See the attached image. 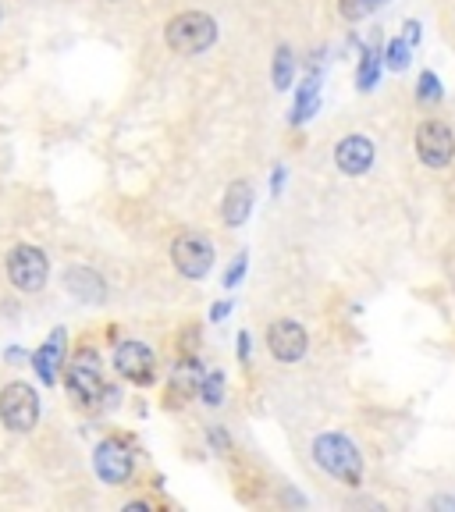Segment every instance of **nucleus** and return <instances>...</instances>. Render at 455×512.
I'll return each instance as SVG.
<instances>
[{
  "label": "nucleus",
  "instance_id": "f257e3e1",
  "mask_svg": "<svg viewBox=\"0 0 455 512\" xmlns=\"http://www.w3.org/2000/svg\"><path fill=\"white\" fill-rule=\"evenodd\" d=\"M313 459H317L320 470L331 473L335 480H342L349 488H360L363 456L345 434H320V438L313 441Z\"/></svg>",
  "mask_w": 455,
  "mask_h": 512
},
{
  "label": "nucleus",
  "instance_id": "f03ea898",
  "mask_svg": "<svg viewBox=\"0 0 455 512\" xmlns=\"http://www.w3.org/2000/svg\"><path fill=\"white\" fill-rule=\"evenodd\" d=\"M164 40H168V47L175 54H200L217 40V22L210 15H203V11H182V15L168 22Z\"/></svg>",
  "mask_w": 455,
  "mask_h": 512
},
{
  "label": "nucleus",
  "instance_id": "7ed1b4c3",
  "mask_svg": "<svg viewBox=\"0 0 455 512\" xmlns=\"http://www.w3.org/2000/svg\"><path fill=\"white\" fill-rule=\"evenodd\" d=\"M64 384H68V395L79 406H96L107 395L104 374H100V356L93 349L75 352V360L68 363V374H64Z\"/></svg>",
  "mask_w": 455,
  "mask_h": 512
},
{
  "label": "nucleus",
  "instance_id": "20e7f679",
  "mask_svg": "<svg viewBox=\"0 0 455 512\" xmlns=\"http://www.w3.org/2000/svg\"><path fill=\"white\" fill-rule=\"evenodd\" d=\"M0 420H4V427H11L18 434L32 431L36 420H40V395L32 392L25 381L8 384L0 392Z\"/></svg>",
  "mask_w": 455,
  "mask_h": 512
},
{
  "label": "nucleus",
  "instance_id": "39448f33",
  "mask_svg": "<svg viewBox=\"0 0 455 512\" xmlns=\"http://www.w3.org/2000/svg\"><path fill=\"white\" fill-rule=\"evenodd\" d=\"M416 153H420L427 168H448L455 157V132L441 118H427L424 125L416 128Z\"/></svg>",
  "mask_w": 455,
  "mask_h": 512
},
{
  "label": "nucleus",
  "instance_id": "423d86ee",
  "mask_svg": "<svg viewBox=\"0 0 455 512\" xmlns=\"http://www.w3.org/2000/svg\"><path fill=\"white\" fill-rule=\"evenodd\" d=\"M50 264L40 246H15L8 253V278L18 292H40L47 285Z\"/></svg>",
  "mask_w": 455,
  "mask_h": 512
},
{
  "label": "nucleus",
  "instance_id": "0eeeda50",
  "mask_svg": "<svg viewBox=\"0 0 455 512\" xmlns=\"http://www.w3.org/2000/svg\"><path fill=\"white\" fill-rule=\"evenodd\" d=\"M171 260H175V267L185 278L200 281V278H207V271L214 267V246H210L207 235L185 232V235H178L175 246H171Z\"/></svg>",
  "mask_w": 455,
  "mask_h": 512
},
{
  "label": "nucleus",
  "instance_id": "6e6552de",
  "mask_svg": "<svg viewBox=\"0 0 455 512\" xmlns=\"http://www.w3.org/2000/svg\"><path fill=\"white\" fill-rule=\"evenodd\" d=\"M114 367H118V374L132 384H153V377H157L153 349L143 342H121L118 352H114Z\"/></svg>",
  "mask_w": 455,
  "mask_h": 512
},
{
  "label": "nucleus",
  "instance_id": "1a4fd4ad",
  "mask_svg": "<svg viewBox=\"0 0 455 512\" xmlns=\"http://www.w3.org/2000/svg\"><path fill=\"white\" fill-rule=\"evenodd\" d=\"M306 345H310V338H306V331L299 328L296 320H274L271 328H267V349H271L274 360L281 363L303 360Z\"/></svg>",
  "mask_w": 455,
  "mask_h": 512
},
{
  "label": "nucleus",
  "instance_id": "9d476101",
  "mask_svg": "<svg viewBox=\"0 0 455 512\" xmlns=\"http://www.w3.org/2000/svg\"><path fill=\"white\" fill-rule=\"evenodd\" d=\"M93 466H96V473H100V480H107V484H125V480L132 477V452H128L125 441L107 438L96 445Z\"/></svg>",
  "mask_w": 455,
  "mask_h": 512
},
{
  "label": "nucleus",
  "instance_id": "9b49d317",
  "mask_svg": "<svg viewBox=\"0 0 455 512\" xmlns=\"http://www.w3.org/2000/svg\"><path fill=\"white\" fill-rule=\"evenodd\" d=\"M374 143L367 136H345L342 143L335 146V164L342 175L356 178V175H367L370 164H374Z\"/></svg>",
  "mask_w": 455,
  "mask_h": 512
},
{
  "label": "nucleus",
  "instance_id": "f8f14e48",
  "mask_svg": "<svg viewBox=\"0 0 455 512\" xmlns=\"http://www.w3.org/2000/svg\"><path fill=\"white\" fill-rule=\"evenodd\" d=\"M64 281H68V292L75 299H82V303H104L107 299L104 278L96 271H89V267H72V271L64 274Z\"/></svg>",
  "mask_w": 455,
  "mask_h": 512
},
{
  "label": "nucleus",
  "instance_id": "ddd939ff",
  "mask_svg": "<svg viewBox=\"0 0 455 512\" xmlns=\"http://www.w3.org/2000/svg\"><path fill=\"white\" fill-rule=\"evenodd\" d=\"M253 210V185L249 182H232L228 192H224V203H221V214L228 221V228H242Z\"/></svg>",
  "mask_w": 455,
  "mask_h": 512
},
{
  "label": "nucleus",
  "instance_id": "4468645a",
  "mask_svg": "<svg viewBox=\"0 0 455 512\" xmlns=\"http://www.w3.org/2000/svg\"><path fill=\"white\" fill-rule=\"evenodd\" d=\"M61 360H64V331H54L40 352H32V367H36L40 381H47V384L57 381V367H61Z\"/></svg>",
  "mask_w": 455,
  "mask_h": 512
},
{
  "label": "nucleus",
  "instance_id": "2eb2a0df",
  "mask_svg": "<svg viewBox=\"0 0 455 512\" xmlns=\"http://www.w3.org/2000/svg\"><path fill=\"white\" fill-rule=\"evenodd\" d=\"M317 100H320V79L317 75H310V79L299 86V96H296V111H292V121L296 125H303L306 118H310L313 111H317Z\"/></svg>",
  "mask_w": 455,
  "mask_h": 512
},
{
  "label": "nucleus",
  "instance_id": "dca6fc26",
  "mask_svg": "<svg viewBox=\"0 0 455 512\" xmlns=\"http://www.w3.org/2000/svg\"><path fill=\"white\" fill-rule=\"evenodd\" d=\"M381 64H384V54H377V50H363L360 72H356V86H360L363 93H370V89L377 86V79H381Z\"/></svg>",
  "mask_w": 455,
  "mask_h": 512
},
{
  "label": "nucleus",
  "instance_id": "f3484780",
  "mask_svg": "<svg viewBox=\"0 0 455 512\" xmlns=\"http://www.w3.org/2000/svg\"><path fill=\"white\" fill-rule=\"evenodd\" d=\"M292 75H296V57H292L288 47H278L274 50V86L288 89L292 86Z\"/></svg>",
  "mask_w": 455,
  "mask_h": 512
},
{
  "label": "nucleus",
  "instance_id": "a211bd4d",
  "mask_svg": "<svg viewBox=\"0 0 455 512\" xmlns=\"http://www.w3.org/2000/svg\"><path fill=\"white\" fill-rule=\"evenodd\" d=\"M381 4L384 0H338V11H342V18H349V22H363V18L374 15Z\"/></svg>",
  "mask_w": 455,
  "mask_h": 512
},
{
  "label": "nucleus",
  "instance_id": "6ab92c4d",
  "mask_svg": "<svg viewBox=\"0 0 455 512\" xmlns=\"http://www.w3.org/2000/svg\"><path fill=\"white\" fill-rule=\"evenodd\" d=\"M409 50H413V47H409L402 36H395V40L384 47V64H388L392 72H406V68H409Z\"/></svg>",
  "mask_w": 455,
  "mask_h": 512
},
{
  "label": "nucleus",
  "instance_id": "aec40b11",
  "mask_svg": "<svg viewBox=\"0 0 455 512\" xmlns=\"http://www.w3.org/2000/svg\"><path fill=\"white\" fill-rule=\"evenodd\" d=\"M200 399L207 402V406H221V399H224V374L221 370H210V374L200 381Z\"/></svg>",
  "mask_w": 455,
  "mask_h": 512
},
{
  "label": "nucleus",
  "instance_id": "412c9836",
  "mask_svg": "<svg viewBox=\"0 0 455 512\" xmlns=\"http://www.w3.org/2000/svg\"><path fill=\"white\" fill-rule=\"evenodd\" d=\"M416 100L420 104H438L441 100V82L434 72H420V82H416Z\"/></svg>",
  "mask_w": 455,
  "mask_h": 512
},
{
  "label": "nucleus",
  "instance_id": "4be33fe9",
  "mask_svg": "<svg viewBox=\"0 0 455 512\" xmlns=\"http://www.w3.org/2000/svg\"><path fill=\"white\" fill-rule=\"evenodd\" d=\"M242 274H246V253H239L232 260V267H228V271H224V285L232 288V285H239L242 281Z\"/></svg>",
  "mask_w": 455,
  "mask_h": 512
},
{
  "label": "nucleus",
  "instance_id": "5701e85b",
  "mask_svg": "<svg viewBox=\"0 0 455 512\" xmlns=\"http://www.w3.org/2000/svg\"><path fill=\"white\" fill-rule=\"evenodd\" d=\"M402 40H406L409 47H416V43H420V22H406V25H402Z\"/></svg>",
  "mask_w": 455,
  "mask_h": 512
},
{
  "label": "nucleus",
  "instance_id": "b1692460",
  "mask_svg": "<svg viewBox=\"0 0 455 512\" xmlns=\"http://www.w3.org/2000/svg\"><path fill=\"white\" fill-rule=\"evenodd\" d=\"M228 313H232V303H217L214 310H210V320H224Z\"/></svg>",
  "mask_w": 455,
  "mask_h": 512
},
{
  "label": "nucleus",
  "instance_id": "393cba45",
  "mask_svg": "<svg viewBox=\"0 0 455 512\" xmlns=\"http://www.w3.org/2000/svg\"><path fill=\"white\" fill-rule=\"evenodd\" d=\"M239 356H242V360L249 356V335H246V331L239 335Z\"/></svg>",
  "mask_w": 455,
  "mask_h": 512
},
{
  "label": "nucleus",
  "instance_id": "a878e982",
  "mask_svg": "<svg viewBox=\"0 0 455 512\" xmlns=\"http://www.w3.org/2000/svg\"><path fill=\"white\" fill-rule=\"evenodd\" d=\"M434 509H455V498H434Z\"/></svg>",
  "mask_w": 455,
  "mask_h": 512
},
{
  "label": "nucleus",
  "instance_id": "bb28decb",
  "mask_svg": "<svg viewBox=\"0 0 455 512\" xmlns=\"http://www.w3.org/2000/svg\"><path fill=\"white\" fill-rule=\"evenodd\" d=\"M281 178H285V168L274 171V192H281Z\"/></svg>",
  "mask_w": 455,
  "mask_h": 512
}]
</instances>
